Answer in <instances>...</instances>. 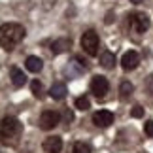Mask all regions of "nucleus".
I'll list each match as a JSON object with an SVG mask.
<instances>
[{
  "label": "nucleus",
  "mask_w": 153,
  "mask_h": 153,
  "mask_svg": "<svg viewBox=\"0 0 153 153\" xmlns=\"http://www.w3.org/2000/svg\"><path fill=\"white\" fill-rule=\"evenodd\" d=\"M38 123H40V128L51 131V128H55L59 123H61V114H59V111H53V110H45V111H42Z\"/></svg>",
  "instance_id": "nucleus-5"
},
{
  "label": "nucleus",
  "mask_w": 153,
  "mask_h": 153,
  "mask_svg": "<svg viewBox=\"0 0 153 153\" xmlns=\"http://www.w3.org/2000/svg\"><path fill=\"white\" fill-rule=\"evenodd\" d=\"M25 27L19 23H6L0 27V48L2 49H13L17 44L25 38Z\"/></svg>",
  "instance_id": "nucleus-2"
},
{
  "label": "nucleus",
  "mask_w": 153,
  "mask_h": 153,
  "mask_svg": "<svg viewBox=\"0 0 153 153\" xmlns=\"http://www.w3.org/2000/svg\"><path fill=\"white\" fill-rule=\"evenodd\" d=\"M64 119H66V121H72V119H74V115H72V111H68V110H66V111H64Z\"/></svg>",
  "instance_id": "nucleus-22"
},
{
  "label": "nucleus",
  "mask_w": 153,
  "mask_h": 153,
  "mask_svg": "<svg viewBox=\"0 0 153 153\" xmlns=\"http://www.w3.org/2000/svg\"><path fill=\"white\" fill-rule=\"evenodd\" d=\"M49 97L53 98V100H62V98L66 97V85L61 83V81L53 83L51 89H49Z\"/></svg>",
  "instance_id": "nucleus-10"
},
{
  "label": "nucleus",
  "mask_w": 153,
  "mask_h": 153,
  "mask_svg": "<svg viewBox=\"0 0 153 153\" xmlns=\"http://www.w3.org/2000/svg\"><path fill=\"white\" fill-rule=\"evenodd\" d=\"M128 25H131V28H132L134 32L144 34V32L149 28L151 21H149V17L146 15V13L138 11V13H131V15H128Z\"/></svg>",
  "instance_id": "nucleus-4"
},
{
  "label": "nucleus",
  "mask_w": 153,
  "mask_h": 153,
  "mask_svg": "<svg viewBox=\"0 0 153 153\" xmlns=\"http://www.w3.org/2000/svg\"><path fill=\"white\" fill-rule=\"evenodd\" d=\"M74 106H76L78 110L85 111V110L91 108V102H89V98H87V97H78V98H76V102H74Z\"/></svg>",
  "instance_id": "nucleus-16"
},
{
  "label": "nucleus",
  "mask_w": 153,
  "mask_h": 153,
  "mask_svg": "<svg viewBox=\"0 0 153 153\" xmlns=\"http://www.w3.org/2000/svg\"><path fill=\"white\" fill-rule=\"evenodd\" d=\"M74 153H91V146L85 142H76L74 144Z\"/></svg>",
  "instance_id": "nucleus-17"
},
{
  "label": "nucleus",
  "mask_w": 153,
  "mask_h": 153,
  "mask_svg": "<svg viewBox=\"0 0 153 153\" xmlns=\"http://www.w3.org/2000/svg\"><path fill=\"white\" fill-rule=\"evenodd\" d=\"M144 132L148 134L149 138H153V119H149V121L144 125Z\"/></svg>",
  "instance_id": "nucleus-20"
},
{
  "label": "nucleus",
  "mask_w": 153,
  "mask_h": 153,
  "mask_svg": "<svg viewBox=\"0 0 153 153\" xmlns=\"http://www.w3.org/2000/svg\"><path fill=\"white\" fill-rule=\"evenodd\" d=\"M93 123H95L97 127H100V128H106V127H110L111 123H114V114L108 110H98L93 114Z\"/></svg>",
  "instance_id": "nucleus-7"
},
{
  "label": "nucleus",
  "mask_w": 153,
  "mask_h": 153,
  "mask_svg": "<svg viewBox=\"0 0 153 153\" xmlns=\"http://www.w3.org/2000/svg\"><path fill=\"white\" fill-rule=\"evenodd\" d=\"M111 21H114V13H111V11H110V13L108 15H106V23H108V25H110V23Z\"/></svg>",
  "instance_id": "nucleus-23"
},
{
  "label": "nucleus",
  "mask_w": 153,
  "mask_h": 153,
  "mask_svg": "<svg viewBox=\"0 0 153 153\" xmlns=\"http://www.w3.org/2000/svg\"><path fill=\"white\" fill-rule=\"evenodd\" d=\"M79 44H81V48H83V51L87 53V55L95 57L97 53H98L100 38H98V34H97L95 30H87V32H83V36H81Z\"/></svg>",
  "instance_id": "nucleus-3"
},
{
  "label": "nucleus",
  "mask_w": 153,
  "mask_h": 153,
  "mask_svg": "<svg viewBox=\"0 0 153 153\" xmlns=\"http://www.w3.org/2000/svg\"><path fill=\"white\" fill-rule=\"evenodd\" d=\"M100 64L104 68H114L115 66V55L111 51H104L100 55Z\"/></svg>",
  "instance_id": "nucleus-14"
},
{
  "label": "nucleus",
  "mask_w": 153,
  "mask_h": 153,
  "mask_svg": "<svg viewBox=\"0 0 153 153\" xmlns=\"http://www.w3.org/2000/svg\"><path fill=\"white\" fill-rule=\"evenodd\" d=\"M132 91H134V85L131 83V81H121V85H119V93H121V98H123V100L131 97V95H132Z\"/></svg>",
  "instance_id": "nucleus-15"
},
{
  "label": "nucleus",
  "mask_w": 153,
  "mask_h": 153,
  "mask_svg": "<svg viewBox=\"0 0 153 153\" xmlns=\"http://www.w3.org/2000/svg\"><path fill=\"white\" fill-rule=\"evenodd\" d=\"M68 45H70V40H66V38L55 40V42L51 44V51H53V55H59V53L66 51V48H68Z\"/></svg>",
  "instance_id": "nucleus-13"
},
{
  "label": "nucleus",
  "mask_w": 153,
  "mask_h": 153,
  "mask_svg": "<svg viewBox=\"0 0 153 153\" xmlns=\"http://www.w3.org/2000/svg\"><path fill=\"white\" fill-rule=\"evenodd\" d=\"M138 64H140V55L136 51H127L125 55L121 57V66H123V70H127V72L134 70Z\"/></svg>",
  "instance_id": "nucleus-8"
},
{
  "label": "nucleus",
  "mask_w": 153,
  "mask_h": 153,
  "mask_svg": "<svg viewBox=\"0 0 153 153\" xmlns=\"http://www.w3.org/2000/svg\"><path fill=\"white\" fill-rule=\"evenodd\" d=\"M132 4H140V2H144V0H131Z\"/></svg>",
  "instance_id": "nucleus-24"
},
{
  "label": "nucleus",
  "mask_w": 153,
  "mask_h": 153,
  "mask_svg": "<svg viewBox=\"0 0 153 153\" xmlns=\"http://www.w3.org/2000/svg\"><path fill=\"white\" fill-rule=\"evenodd\" d=\"M21 132H23V123L17 119V117L8 115L0 121V144L17 146Z\"/></svg>",
  "instance_id": "nucleus-1"
},
{
  "label": "nucleus",
  "mask_w": 153,
  "mask_h": 153,
  "mask_svg": "<svg viewBox=\"0 0 153 153\" xmlns=\"http://www.w3.org/2000/svg\"><path fill=\"white\" fill-rule=\"evenodd\" d=\"M25 66H27V70L28 72H34V74H38L40 70L44 68V61L40 57H34V55H30V57H27V61H25Z\"/></svg>",
  "instance_id": "nucleus-11"
},
{
  "label": "nucleus",
  "mask_w": 153,
  "mask_h": 153,
  "mask_svg": "<svg viewBox=\"0 0 153 153\" xmlns=\"http://www.w3.org/2000/svg\"><path fill=\"white\" fill-rule=\"evenodd\" d=\"M61 149H62L61 136H49L44 140V151L45 153H61Z\"/></svg>",
  "instance_id": "nucleus-9"
},
{
  "label": "nucleus",
  "mask_w": 153,
  "mask_h": 153,
  "mask_svg": "<svg viewBox=\"0 0 153 153\" xmlns=\"http://www.w3.org/2000/svg\"><path fill=\"white\" fill-rule=\"evenodd\" d=\"M10 76H11V83H13L15 87H23L27 83V76L23 74V70L17 68V66H13L10 70Z\"/></svg>",
  "instance_id": "nucleus-12"
},
{
  "label": "nucleus",
  "mask_w": 153,
  "mask_h": 153,
  "mask_svg": "<svg viewBox=\"0 0 153 153\" xmlns=\"http://www.w3.org/2000/svg\"><path fill=\"white\" fill-rule=\"evenodd\" d=\"M30 89H32V95H34V97L42 98V91H44V87H42V83H40L38 79H34L32 83H30Z\"/></svg>",
  "instance_id": "nucleus-18"
},
{
  "label": "nucleus",
  "mask_w": 153,
  "mask_h": 153,
  "mask_svg": "<svg viewBox=\"0 0 153 153\" xmlns=\"http://www.w3.org/2000/svg\"><path fill=\"white\" fill-rule=\"evenodd\" d=\"M108 91H110V83L104 76H95V78L91 79V93L97 98H104Z\"/></svg>",
  "instance_id": "nucleus-6"
},
{
  "label": "nucleus",
  "mask_w": 153,
  "mask_h": 153,
  "mask_svg": "<svg viewBox=\"0 0 153 153\" xmlns=\"http://www.w3.org/2000/svg\"><path fill=\"white\" fill-rule=\"evenodd\" d=\"M146 91H148L149 95H153V74L146 79Z\"/></svg>",
  "instance_id": "nucleus-21"
},
{
  "label": "nucleus",
  "mask_w": 153,
  "mask_h": 153,
  "mask_svg": "<svg viewBox=\"0 0 153 153\" xmlns=\"http://www.w3.org/2000/svg\"><path fill=\"white\" fill-rule=\"evenodd\" d=\"M131 115H132V117H136V119H138V117H144V108H142L140 104H136V106H134V108L131 110Z\"/></svg>",
  "instance_id": "nucleus-19"
}]
</instances>
